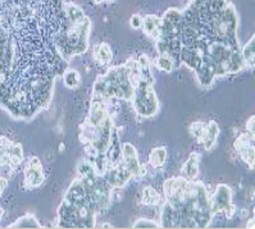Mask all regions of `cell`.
<instances>
[{
	"mask_svg": "<svg viewBox=\"0 0 255 229\" xmlns=\"http://www.w3.org/2000/svg\"><path fill=\"white\" fill-rule=\"evenodd\" d=\"M133 103L136 111L143 117H152L158 111V99L153 90V83L140 78L135 84Z\"/></svg>",
	"mask_w": 255,
	"mask_h": 229,
	"instance_id": "cell-1",
	"label": "cell"
},
{
	"mask_svg": "<svg viewBox=\"0 0 255 229\" xmlns=\"http://www.w3.org/2000/svg\"><path fill=\"white\" fill-rule=\"evenodd\" d=\"M235 149L251 169L254 166V134L244 132L235 141Z\"/></svg>",
	"mask_w": 255,
	"mask_h": 229,
	"instance_id": "cell-2",
	"label": "cell"
},
{
	"mask_svg": "<svg viewBox=\"0 0 255 229\" xmlns=\"http://www.w3.org/2000/svg\"><path fill=\"white\" fill-rule=\"evenodd\" d=\"M124 165L130 171L133 176H144L148 172V170L144 165L138 163L136 149L130 145V143H125L122 149Z\"/></svg>",
	"mask_w": 255,
	"mask_h": 229,
	"instance_id": "cell-3",
	"label": "cell"
},
{
	"mask_svg": "<svg viewBox=\"0 0 255 229\" xmlns=\"http://www.w3.org/2000/svg\"><path fill=\"white\" fill-rule=\"evenodd\" d=\"M231 204V189L227 185H219L216 187L213 199L211 201L212 213L223 212Z\"/></svg>",
	"mask_w": 255,
	"mask_h": 229,
	"instance_id": "cell-4",
	"label": "cell"
},
{
	"mask_svg": "<svg viewBox=\"0 0 255 229\" xmlns=\"http://www.w3.org/2000/svg\"><path fill=\"white\" fill-rule=\"evenodd\" d=\"M133 174L125 165H116L113 169L108 170L106 174V180L110 187H123L124 185L132 178Z\"/></svg>",
	"mask_w": 255,
	"mask_h": 229,
	"instance_id": "cell-5",
	"label": "cell"
},
{
	"mask_svg": "<svg viewBox=\"0 0 255 229\" xmlns=\"http://www.w3.org/2000/svg\"><path fill=\"white\" fill-rule=\"evenodd\" d=\"M42 181H44V174H42L41 163L37 157H32L25 170V184L29 187H38L42 184Z\"/></svg>",
	"mask_w": 255,
	"mask_h": 229,
	"instance_id": "cell-6",
	"label": "cell"
},
{
	"mask_svg": "<svg viewBox=\"0 0 255 229\" xmlns=\"http://www.w3.org/2000/svg\"><path fill=\"white\" fill-rule=\"evenodd\" d=\"M220 134V127L218 123L214 122V120H211V122L205 123L202 131L197 139L199 140V142L205 147V149H211L212 147L214 146Z\"/></svg>",
	"mask_w": 255,
	"mask_h": 229,
	"instance_id": "cell-7",
	"label": "cell"
},
{
	"mask_svg": "<svg viewBox=\"0 0 255 229\" xmlns=\"http://www.w3.org/2000/svg\"><path fill=\"white\" fill-rule=\"evenodd\" d=\"M161 227H179V211L169 202H166L161 209Z\"/></svg>",
	"mask_w": 255,
	"mask_h": 229,
	"instance_id": "cell-8",
	"label": "cell"
},
{
	"mask_svg": "<svg viewBox=\"0 0 255 229\" xmlns=\"http://www.w3.org/2000/svg\"><path fill=\"white\" fill-rule=\"evenodd\" d=\"M160 26H161V18H159L156 15H148L143 18L142 26L141 28L144 31L146 36L153 38V39H158L160 36Z\"/></svg>",
	"mask_w": 255,
	"mask_h": 229,
	"instance_id": "cell-9",
	"label": "cell"
},
{
	"mask_svg": "<svg viewBox=\"0 0 255 229\" xmlns=\"http://www.w3.org/2000/svg\"><path fill=\"white\" fill-rule=\"evenodd\" d=\"M198 162H199L198 154L191 153L189 155L188 161L184 163L182 168V174L184 176V178H187V179H190V180L196 179L199 173Z\"/></svg>",
	"mask_w": 255,
	"mask_h": 229,
	"instance_id": "cell-10",
	"label": "cell"
},
{
	"mask_svg": "<svg viewBox=\"0 0 255 229\" xmlns=\"http://www.w3.org/2000/svg\"><path fill=\"white\" fill-rule=\"evenodd\" d=\"M94 57L101 65L109 64L111 60H113V53H111L109 45L107 44L96 45L94 47Z\"/></svg>",
	"mask_w": 255,
	"mask_h": 229,
	"instance_id": "cell-11",
	"label": "cell"
},
{
	"mask_svg": "<svg viewBox=\"0 0 255 229\" xmlns=\"http://www.w3.org/2000/svg\"><path fill=\"white\" fill-rule=\"evenodd\" d=\"M167 158V150L165 147H157L153 148L149 155V164L153 168H160L163 166Z\"/></svg>",
	"mask_w": 255,
	"mask_h": 229,
	"instance_id": "cell-12",
	"label": "cell"
},
{
	"mask_svg": "<svg viewBox=\"0 0 255 229\" xmlns=\"http://www.w3.org/2000/svg\"><path fill=\"white\" fill-rule=\"evenodd\" d=\"M255 46H254V36L251 37V39L246 42L244 48L241 49L242 57L244 60V63L249 67L253 68L255 64Z\"/></svg>",
	"mask_w": 255,
	"mask_h": 229,
	"instance_id": "cell-13",
	"label": "cell"
},
{
	"mask_svg": "<svg viewBox=\"0 0 255 229\" xmlns=\"http://www.w3.org/2000/svg\"><path fill=\"white\" fill-rule=\"evenodd\" d=\"M160 202V194L157 192L153 187H146L143 190L142 195V203L145 205H150V207H154L158 205Z\"/></svg>",
	"mask_w": 255,
	"mask_h": 229,
	"instance_id": "cell-14",
	"label": "cell"
},
{
	"mask_svg": "<svg viewBox=\"0 0 255 229\" xmlns=\"http://www.w3.org/2000/svg\"><path fill=\"white\" fill-rule=\"evenodd\" d=\"M157 67L165 72H172L175 64L168 55H159L157 59Z\"/></svg>",
	"mask_w": 255,
	"mask_h": 229,
	"instance_id": "cell-15",
	"label": "cell"
},
{
	"mask_svg": "<svg viewBox=\"0 0 255 229\" xmlns=\"http://www.w3.org/2000/svg\"><path fill=\"white\" fill-rule=\"evenodd\" d=\"M64 83L67 85L68 87H76L79 85L80 81V76L79 73L76 71V70H68L67 72H64L63 76Z\"/></svg>",
	"mask_w": 255,
	"mask_h": 229,
	"instance_id": "cell-16",
	"label": "cell"
},
{
	"mask_svg": "<svg viewBox=\"0 0 255 229\" xmlns=\"http://www.w3.org/2000/svg\"><path fill=\"white\" fill-rule=\"evenodd\" d=\"M133 227H138V228H156L159 227L156 221L150 220V219H138L136 223L133 225Z\"/></svg>",
	"mask_w": 255,
	"mask_h": 229,
	"instance_id": "cell-17",
	"label": "cell"
},
{
	"mask_svg": "<svg viewBox=\"0 0 255 229\" xmlns=\"http://www.w3.org/2000/svg\"><path fill=\"white\" fill-rule=\"evenodd\" d=\"M142 22H143V18L140 16V15L137 14H134L132 17H130V26H132L133 29H140L142 26Z\"/></svg>",
	"mask_w": 255,
	"mask_h": 229,
	"instance_id": "cell-18",
	"label": "cell"
},
{
	"mask_svg": "<svg viewBox=\"0 0 255 229\" xmlns=\"http://www.w3.org/2000/svg\"><path fill=\"white\" fill-rule=\"evenodd\" d=\"M246 129L247 132H250L251 134H254V116H251V118L247 120Z\"/></svg>",
	"mask_w": 255,
	"mask_h": 229,
	"instance_id": "cell-19",
	"label": "cell"
},
{
	"mask_svg": "<svg viewBox=\"0 0 255 229\" xmlns=\"http://www.w3.org/2000/svg\"><path fill=\"white\" fill-rule=\"evenodd\" d=\"M96 2H102V1H109V0H95Z\"/></svg>",
	"mask_w": 255,
	"mask_h": 229,
	"instance_id": "cell-20",
	"label": "cell"
}]
</instances>
